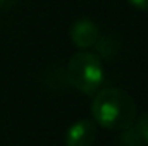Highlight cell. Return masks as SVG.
Wrapping results in <instances>:
<instances>
[{
	"mask_svg": "<svg viewBox=\"0 0 148 146\" xmlns=\"http://www.w3.org/2000/svg\"><path fill=\"white\" fill-rule=\"evenodd\" d=\"M67 79L83 93H93L103 81L100 57L88 52H79L69 60Z\"/></svg>",
	"mask_w": 148,
	"mask_h": 146,
	"instance_id": "7a4b0ae2",
	"label": "cell"
},
{
	"mask_svg": "<svg viewBox=\"0 0 148 146\" xmlns=\"http://www.w3.org/2000/svg\"><path fill=\"white\" fill-rule=\"evenodd\" d=\"M136 9H145L147 10L148 9V0H129Z\"/></svg>",
	"mask_w": 148,
	"mask_h": 146,
	"instance_id": "ba28073f",
	"label": "cell"
},
{
	"mask_svg": "<svg viewBox=\"0 0 148 146\" xmlns=\"http://www.w3.org/2000/svg\"><path fill=\"white\" fill-rule=\"evenodd\" d=\"M121 145L122 146H145L140 132L136 131L134 126H129L127 129H124V132L121 134Z\"/></svg>",
	"mask_w": 148,
	"mask_h": 146,
	"instance_id": "8992f818",
	"label": "cell"
},
{
	"mask_svg": "<svg viewBox=\"0 0 148 146\" xmlns=\"http://www.w3.org/2000/svg\"><path fill=\"white\" fill-rule=\"evenodd\" d=\"M100 33H98V28L88 21V19H81L77 21L71 29V38H73V43L79 48H88V46H93L95 41L98 40Z\"/></svg>",
	"mask_w": 148,
	"mask_h": 146,
	"instance_id": "277c9868",
	"label": "cell"
},
{
	"mask_svg": "<svg viewBox=\"0 0 148 146\" xmlns=\"http://www.w3.org/2000/svg\"><path fill=\"white\" fill-rule=\"evenodd\" d=\"M91 112L102 127L112 131H124L133 126L136 119L134 100L117 88L102 89L93 100Z\"/></svg>",
	"mask_w": 148,
	"mask_h": 146,
	"instance_id": "6da1fadb",
	"label": "cell"
},
{
	"mask_svg": "<svg viewBox=\"0 0 148 146\" xmlns=\"http://www.w3.org/2000/svg\"><path fill=\"white\" fill-rule=\"evenodd\" d=\"M119 46H121L119 41H117L114 36H109V35H105V36H98V40L95 41L97 53H98L100 57H103V59H109V60L117 55Z\"/></svg>",
	"mask_w": 148,
	"mask_h": 146,
	"instance_id": "5b68a950",
	"label": "cell"
},
{
	"mask_svg": "<svg viewBox=\"0 0 148 146\" xmlns=\"http://www.w3.org/2000/svg\"><path fill=\"white\" fill-rule=\"evenodd\" d=\"M97 138V126L91 120H79L69 127L66 143L67 146H91Z\"/></svg>",
	"mask_w": 148,
	"mask_h": 146,
	"instance_id": "3957f363",
	"label": "cell"
},
{
	"mask_svg": "<svg viewBox=\"0 0 148 146\" xmlns=\"http://www.w3.org/2000/svg\"><path fill=\"white\" fill-rule=\"evenodd\" d=\"M136 131L140 132V136H141V139H143V145L148 146V113H145L138 122H136Z\"/></svg>",
	"mask_w": 148,
	"mask_h": 146,
	"instance_id": "52a82bcc",
	"label": "cell"
}]
</instances>
